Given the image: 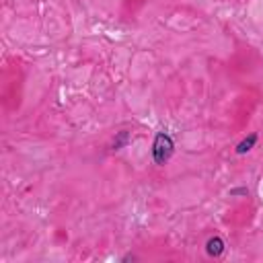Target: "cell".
<instances>
[{"label": "cell", "mask_w": 263, "mask_h": 263, "mask_svg": "<svg viewBox=\"0 0 263 263\" xmlns=\"http://www.w3.org/2000/svg\"><path fill=\"white\" fill-rule=\"evenodd\" d=\"M255 144H257V134H249V136L236 146V154H245V152H249Z\"/></svg>", "instance_id": "3957f363"}, {"label": "cell", "mask_w": 263, "mask_h": 263, "mask_svg": "<svg viewBox=\"0 0 263 263\" xmlns=\"http://www.w3.org/2000/svg\"><path fill=\"white\" fill-rule=\"evenodd\" d=\"M205 251L210 257H220L224 253V240L220 236H212L208 242H205Z\"/></svg>", "instance_id": "7a4b0ae2"}, {"label": "cell", "mask_w": 263, "mask_h": 263, "mask_svg": "<svg viewBox=\"0 0 263 263\" xmlns=\"http://www.w3.org/2000/svg\"><path fill=\"white\" fill-rule=\"evenodd\" d=\"M173 152H175L173 138L166 132H158L154 136V142H152V160H154V164H158V166L166 164L171 160Z\"/></svg>", "instance_id": "6da1fadb"}, {"label": "cell", "mask_w": 263, "mask_h": 263, "mask_svg": "<svg viewBox=\"0 0 263 263\" xmlns=\"http://www.w3.org/2000/svg\"><path fill=\"white\" fill-rule=\"evenodd\" d=\"M230 195L236 197V195H249V189L247 187H236V189H230Z\"/></svg>", "instance_id": "5b68a950"}, {"label": "cell", "mask_w": 263, "mask_h": 263, "mask_svg": "<svg viewBox=\"0 0 263 263\" xmlns=\"http://www.w3.org/2000/svg\"><path fill=\"white\" fill-rule=\"evenodd\" d=\"M127 142H129V132H119V134L115 136L113 144H111V150H121Z\"/></svg>", "instance_id": "277c9868"}]
</instances>
